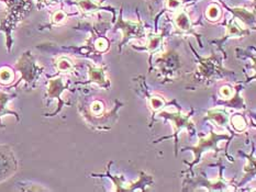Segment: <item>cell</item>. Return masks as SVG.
I'll use <instances>...</instances> for the list:
<instances>
[{
    "instance_id": "1",
    "label": "cell",
    "mask_w": 256,
    "mask_h": 192,
    "mask_svg": "<svg viewBox=\"0 0 256 192\" xmlns=\"http://www.w3.org/2000/svg\"><path fill=\"white\" fill-rule=\"evenodd\" d=\"M7 3V17L0 23V31L6 34L8 50L11 49L12 31L17 24L28 16L32 9L31 0H4Z\"/></svg>"
},
{
    "instance_id": "2",
    "label": "cell",
    "mask_w": 256,
    "mask_h": 192,
    "mask_svg": "<svg viewBox=\"0 0 256 192\" xmlns=\"http://www.w3.org/2000/svg\"><path fill=\"white\" fill-rule=\"evenodd\" d=\"M122 8H120L119 10V18H118L115 29L116 30H120L122 32V41L120 42V50L122 48V47L126 43H128L132 39H136L140 40L145 38L146 32H145V27L144 23H143L142 20H137V21H132V20H125L122 18Z\"/></svg>"
},
{
    "instance_id": "3",
    "label": "cell",
    "mask_w": 256,
    "mask_h": 192,
    "mask_svg": "<svg viewBox=\"0 0 256 192\" xmlns=\"http://www.w3.org/2000/svg\"><path fill=\"white\" fill-rule=\"evenodd\" d=\"M16 68L21 74V77H20L18 84L20 82H25L28 86H33L43 72V67L39 66L37 64L30 50L23 53L21 57L18 59V62L16 63Z\"/></svg>"
},
{
    "instance_id": "4",
    "label": "cell",
    "mask_w": 256,
    "mask_h": 192,
    "mask_svg": "<svg viewBox=\"0 0 256 192\" xmlns=\"http://www.w3.org/2000/svg\"><path fill=\"white\" fill-rule=\"evenodd\" d=\"M197 73L200 76L201 82L203 83H211L213 79H218L219 77H223L225 74H230L222 66L221 60L217 56L200 58L197 68Z\"/></svg>"
},
{
    "instance_id": "5",
    "label": "cell",
    "mask_w": 256,
    "mask_h": 192,
    "mask_svg": "<svg viewBox=\"0 0 256 192\" xmlns=\"http://www.w3.org/2000/svg\"><path fill=\"white\" fill-rule=\"evenodd\" d=\"M230 136L228 134H217L214 133L213 131H210V133L208 136H200V139L198 140L197 145L193 146V147H188V149H191L193 151L194 154V160L192 164H189V169H192L193 165L198 163L201 158V155L204 151H208L209 149H217V145L220 141L223 140H229Z\"/></svg>"
},
{
    "instance_id": "6",
    "label": "cell",
    "mask_w": 256,
    "mask_h": 192,
    "mask_svg": "<svg viewBox=\"0 0 256 192\" xmlns=\"http://www.w3.org/2000/svg\"><path fill=\"white\" fill-rule=\"evenodd\" d=\"M158 117L168 119L173 123L174 128V133H175V144H176V150L175 153L177 154V135L181 132L182 129L186 128L187 130H193V124L191 121V115H184L179 111L177 112H168V111H162V112L158 113Z\"/></svg>"
},
{
    "instance_id": "7",
    "label": "cell",
    "mask_w": 256,
    "mask_h": 192,
    "mask_svg": "<svg viewBox=\"0 0 256 192\" xmlns=\"http://www.w3.org/2000/svg\"><path fill=\"white\" fill-rule=\"evenodd\" d=\"M172 21L178 33L192 34L198 39V41H199V35L196 31H194L192 20L185 9L181 8L179 10H177V11L173 12Z\"/></svg>"
},
{
    "instance_id": "8",
    "label": "cell",
    "mask_w": 256,
    "mask_h": 192,
    "mask_svg": "<svg viewBox=\"0 0 256 192\" xmlns=\"http://www.w3.org/2000/svg\"><path fill=\"white\" fill-rule=\"evenodd\" d=\"M71 4L77 7L81 14H95L101 11H109L112 14V21H116L117 19V10L114 7L102 6L96 0H73Z\"/></svg>"
},
{
    "instance_id": "9",
    "label": "cell",
    "mask_w": 256,
    "mask_h": 192,
    "mask_svg": "<svg viewBox=\"0 0 256 192\" xmlns=\"http://www.w3.org/2000/svg\"><path fill=\"white\" fill-rule=\"evenodd\" d=\"M69 82H66L62 77H54L51 78L48 83V89H47V97L49 100L52 99H58L59 101V109L55 111L52 115H56L61 110H62L63 105L66 103L65 101L62 100L61 96H62L64 90L68 87Z\"/></svg>"
},
{
    "instance_id": "10",
    "label": "cell",
    "mask_w": 256,
    "mask_h": 192,
    "mask_svg": "<svg viewBox=\"0 0 256 192\" xmlns=\"http://www.w3.org/2000/svg\"><path fill=\"white\" fill-rule=\"evenodd\" d=\"M250 33H251L250 29H248L247 27H243V23H241L239 20L232 17L229 20L228 23L225 24V33L223 35V38L221 40H216L214 42L222 45V43L227 41L228 39H231V38L238 39V38L247 37V35H249Z\"/></svg>"
},
{
    "instance_id": "11",
    "label": "cell",
    "mask_w": 256,
    "mask_h": 192,
    "mask_svg": "<svg viewBox=\"0 0 256 192\" xmlns=\"http://www.w3.org/2000/svg\"><path fill=\"white\" fill-rule=\"evenodd\" d=\"M17 169L13 155L6 146H0V179L7 178Z\"/></svg>"
},
{
    "instance_id": "12",
    "label": "cell",
    "mask_w": 256,
    "mask_h": 192,
    "mask_svg": "<svg viewBox=\"0 0 256 192\" xmlns=\"http://www.w3.org/2000/svg\"><path fill=\"white\" fill-rule=\"evenodd\" d=\"M156 65L164 75L166 73L168 74L175 73L179 68V66H181V64H179V56L176 52H174V50L163 53L160 56V58L156 60Z\"/></svg>"
},
{
    "instance_id": "13",
    "label": "cell",
    "mask_w": 256,
    "mask_h": 192,
    "mask_svg": "<svg viewBox=\"0 0 256 192\" xmlns=\"http://www.w3.org/2000/svg\"><path fill=\"white\" fill-rule=\"evenodd\" d=\"M88 76L89 80L87 84H96L102 89H108L110 87V80L107 77V72L104 66H95L88 65Z\"/></svg>"
},
{
    "instance_id": "14",
    "label": "cell",
    "mask_w": 256,
    "mask_h": 192,
    "mask_svg": "<svg viewBox=\"0 0 256 192\" xmlns=\"http://www.w3.org/2000/svg\"><path fill=\"white\" fill-rule=\"evenodd\" d=\"M220 2L222 3V6L228 10L229 12L232 13V17L235 18L241 23H243L250 27V25H254L255 22V11L254 10H250L244 7H229L225 4L222 0H220Z\"/></svg>"
},
{
    "instance_id": "15",
    "label": "cell",
    "mask_w": 256,
    "mask_h": 192,
    "mask_svg": "<svg viewBox=\"0 0 256 192\" xmlns=\"http://www.w3.org/2000/svg\"><path fill=\"white\" fill-rule=\"evenodd\" d=\"M168 28L170 27H164L161 32L151 33L146 38V42L144 44V47H142V48L133 47V48L136 49H140V50H145V52H148L150 54L155 53L156 50L161 48L164 40H165L166 35L168 33Z\"/></svg>"
},
{
    "instance_id": "16",
    "label": "cell",
    "mask_w": 256,
    "mask_h": 192,
    "mask_svg": "<svg viewBox=\"0 0 256 192\" xmlns=\"http://www.w3.org/2000/svg\"><path fill=\"white\" fill-rule=\"evenodd\" d=\"M207 120H211L217 125L222 126V128L225 129L230 123V114L225 109L214 108L208 111Z\"/></svg>"
},
{
    "instance_id": "17",
    "label": "cell",
    "mask_w": 256,
    "mask_h": 192,
    "mask_svg": "<svg viewBox=\"0 0 256 192\" xmlns=\"http://www.w3.org/2000/svg\"><path fill=\"white\" fill-rule=\"evenodd\" d=\"M16 94H7V93H3V92H0V124H1V118L3 115H7V114H12L14 117L17 118V120L19 121V114L17 112H14V111L10 110L7 105L8 103L11 101L14 97H16Z\"/></svg>"
},
{
    "instance_id": "18",
    "label": "cell",
    "mask_w": 256,
    "mask_h": 192,
    "mask_svg": "<svg viewBox=\"0 0 256 192\" xmlns=\"http://www.w3.org/2000/svg\"><path fill=\"white\" fill-rule=\"evenodd\" d=\"M55 67L60 73L63 74H69L73 73L75 70V64L68 56H60L55 60Z\"/></svg>"
},
{
    "instance_id": "19",
    "label": "cell",
    "mask_w": 256,
    "mask_h": 192,
    "mask_svg": "<svg viewBox=\"0 0 256 192\" xmlns=\"http://www.w3.org/2000/svg\"><path fill=\"white\" fill-rule=\"evenodd\" d=\"M76 13H68L67 11H65L63 9L56 10L55 12H53L52 16H51L50 19V23H49V28H53V27H59V25H62L63 23H65L67 21V19L71 16H75Z\"/></svg>"
},
{
    "instance_id": "20",
    "label": "cell",
    "mask_w": 256,
    "mask_h": 192,
    "mask_svg": "<svg viewBox=\"0 0 256 192\" xmlns=\"http://www.w3.org/2000/svg\"><path fill=\"white\" fill-rule=\"evenodd\" d=\"M204 17L210 22H218L222 17V10L217 3H210L204 10Z\"/></svg>"
},
{
    "instance_id": "21",
    "label": "cell",
    "mask_w": 256,
    "mask_h": 192,
    "mask_svg": "<svg viewBox=\"0 0 256 192\" xmlns=\"http://www.w3.org/2000/svg\"><path fill=\"white\" fill-rule=\"evenodd\" d=\"M230 124L237 132H243L248 126L247 121L242 114H234L233 117H230Z\"/></svg>"
},
{
    "instance_id": "22",
    "label": "cell",
    "mask_w": 256,
    "mask_h": 192,
    "mask_svg": "<svg viewBox=\"0 0 256 192\" xmlns=\"http://www.w3.org/2000/svg\"><path fill=\"white\" fill-rule=\"evenodd\" d=\"M14 80V72L13 70L8 67L3 66L0 68V84L3 86L11 85Z\"/></svg>"
},
{
    "instance_id": "23",
    "label": "cell",
    "mask_w": 256,
    "mask_h": 192,
    "mask_svg": "<svg viewBox=\"0 0 256 192\" xmlns=\"http://www.w3.org/2000/svg\"><path fill=\"white\" fill-rule=\"evenodd\" d=\"M147 99H148V104H150L153 112H156V111L161 110L162 108L165 107L166 104V101L164 100V98L160 97V96L153 95V96H150Z\"/></svg>"
},
{
    "instance_id": "24",
    "label": "cell",
    "mask_w": 256,
    "mask_h": 192,
    "mask_svg": "<svg viewBox=\"0 0 256 192\" xmlns=\"http://www.w3.org/2000/svg\"><path fill=\"white\" fill-rule=\"evenodd\" d=\"M184 0H164V8L165 11L175 12L181 8H184Z\"/></svg>"
},
{
    "instance_id": "25",
    "label": "cell",
    "mask_w": 256,
    "mask_h": 192,
    "mask_svg": "<svg viewBox=\"0 0 256 192\" xmlns=\"http://www.w3.org/2000/svg\"><path fill=\"white\" fill-rule=\"evenodd\" d=\"M234 93V89L229 87V86H223V87H221V89H220V95H221V97L223 98V100H227L229 98L232 97V95Z\"/></svg>"
},
{
    "instance_id": "26",
    "label": "cell",
    "mask_w": 256,
    "mask_h": 192,
    "mask_svg": "<svg viewBox=\"0 0 256 192\" xmlns=\"http://www.w3.org/2000/svg\"><path fill=\"white\" fill-rule=\"evenodd\" d=\"M59 0H37V6L39 9H42L45 7H50L52 4L58 3Z\"/></svg>"
},
{
    "instance_id": "27",
    "label": "cell",
    "mask_w": 256,
    "mask_h": 192,
    "mask_svg": "<svg viewBox=\"0 0 256 192\" xmlns=\"http://www.w3.org/2000/svg\"><path fill=\"white\" fill-rule=\"evenodd\" d=\"M187 1H189V0H184V2H185V3H186Z\"/></svg>"
}]
</instances>
